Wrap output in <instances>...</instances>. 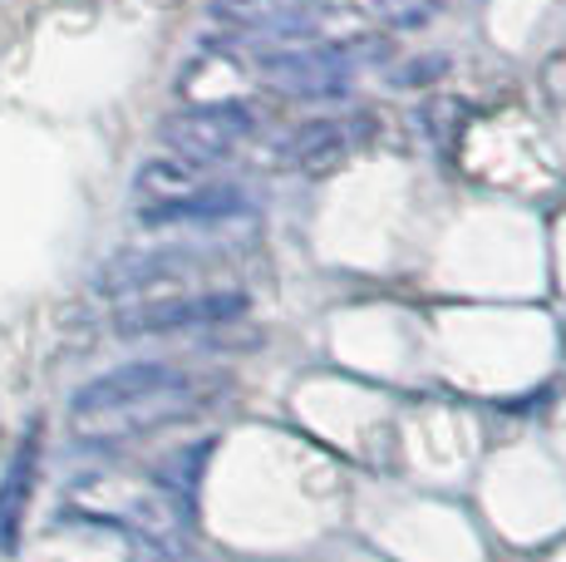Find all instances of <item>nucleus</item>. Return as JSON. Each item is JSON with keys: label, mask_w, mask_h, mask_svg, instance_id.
<instances>
[{"label": "nucleus", "mask_w": 566, "mask_h": 562, "mask_svg": "<svg viewBox=\"0 0 566 562\" xmlns=\"http://www.w3.org/2000/svg\"><path fill=\"white\" fill-rule=\"evenodd\" d=\"M266 80L291 100H340L355 80V55L340 45H296L261 60Z\"/></svg>", "instance_id": "nucleus-5"}, {"label": "nucleus", "mask_w": 566, "mask_h": 562, "mask_svg": "<svg viewBox=\"0 0 566 562\" xmlns=\"http://www.w3.org/2000/svg\"><path fill=\"white\" fill-rule=\"evenodd\" d=\"M198 277V257L182 247H154V252H124L99 272V291L118 301L168 296V291H192L188 281Z\"/></svg>", "instance_id": "nucleus-6"}, {"label": "nucleus", "mask_w": 566, "mask_h": 562, "mask_svg": "<svg viewBox=\"0 0 566 562\" xmlns=\"http://www.w3.org/2000/svg\"><path fill=\"white\" fill-rule=\"evenodd\" d=\"M439 6H443V0H369L375 20H379V25H389V30H413V25H423V20L439 15Z\"/></svg>", "instance_id": "nucleus-10"}, {"label": "nucleus", "mask_w": 566, "mask_h": 562, "mask_svg": "<svg viewBox=\"0 0 566 562\" xmlns=\"http://www.w3.org/2000/svg\"><path fill=\"white\" fill-rule=\"evenodd\" d=\"M188 503L172 483L138 479V473H84L70 489V508L94 523L128 533L148 553H178L182 528H188Z\"/></svg>", "instance_id": "nucleus-2"}, {"label": "nucleus", "mask_w": 566, "mask_h": 562, "mask_svg": "<svg viewBox=\"0 0 566 562\" xmlns=\"http://www.w3.org/2000/svg\"><path fill=\"white\" fill-rule=\"evenodd\" d=\"M35 454H40V435L30 429L25 445L15 449L10 459V473L0 483V553L15 548V533H20V513H25V499H30V483H35Z\"/></svg>", "instance_id": "nucleus-9"}, {"label": "nucleus", "mask_w": 566, "mask_h": 562, "mask_svg": "<svg viewBox=\"0 0 566 562\" xmlns=\"http://www.w3.org/2000/svg\"><path fill=\"white\" fill-rule=\"evenodd\" d=\"M198 381L178 365L134 361L90 381L70 399V429L84 445H124L198 409Z\"/></svg>", "instance_id": "nucleus-1"}, {"label": "nucleus", "mask_w": 566, "mask_h": 562, "mask_svg": "<svg viewBox=\"0 0 566 562\" xmlns=\"http://www.w3.org/2000/svg\"><path fill=\"white\" fill-rule=\"evenodd\" d=\"M247 311V291H168L118 306V336H178V331H207L237 321Z\"/></svg>", "instance_id": "nucleus-3"}, {"label": "nucleus", "mask_w": 566, "mask_h": 562, "mask_svg": "<svg viewBox=\"0 0 566 562\" xmlns=\"http://www.w3.org/2000/svg\"><path fill=\"white\" fill-rule=\"evenodd\" d=\"M247 212V192L232 188V183H198V188L178 192L168 202H154V208H138V222L148 227H172V222H227Z\"/></svg>", "instance_id": "nucleus-7"}, {"label": "nucleus", "mask_w": 566, "mask_h": 562, "mask_svg": "<svg viewBox=\"0 0 566 562\" xmlns=\"http://www.w3.org/2000/svg\"><path fill=\"white\" fill-rule=\"evenodd\" d=\"M345 154H350V124H340V118H315V124L296 128L286 144V164L296 173H311V178L331 173Z\"/></svg>", "instance_id": "nucleus-8"}, {"label": "nucleus", "mask_w": 566, "mask_h": 562, "mask_svg": "<svg viewBox=\"0 0 566 562\" xmlns=\"http://www.w3.org/2000/svg\"><path fill=\"white\" fill-rule=\"evenodd\" d=\"M247 134H252V110L237 100L192 104V110H178V114L163 118V144L192 168L232 158Z\"/></svg>", "instance_id": "nucleus-4"}]
</instances>
